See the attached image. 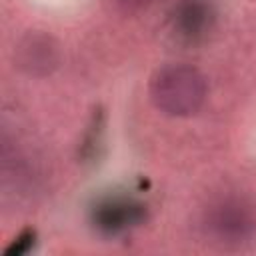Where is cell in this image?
Masks as SVG:
<instances>
[{
    "instance_id": "obj_1",
    "label": "cell",
    "mask_w": 256,
    "mask_h": 256,
    "mask_svg": "<svg viewBox=\"0 0 256 256\" xmlns=\"http://www.w3.org/2000/svg\"><path fill=\"white\" fill-rule=\"evenodd\" d=\"M150 98L168 116L196 114L206 98V78L194 66H164L150 80Z\"/></svg>"
},
{
    "instance_id": "obj_2",
    "label": "cell",
    "mask_w": 256,
    "mask_h": 256,
    "mask_svg": "<svg viewBox=\"0 0 256 256\" xmlns=\"http://www.w3.org/2000/svg\"><path fill=\"white\" fill-rule=\"evenodd\" d=\"M16 66L28 76L44 78L52 74L60 64V46L54 36L34 30L24 34L14 48Z\"/></svg>"
},
{
    "instance_id": "obj_3",
    "label": "cell",
    "mask_w": 256,
    "mask_h": 256,
    "mask_svg": "<svg viewBox=\"0 0 256 256\" xmlns=\"http://www.w3.org/2000/svg\"><path fill=\"white\" fill-rule=\"evenodd\" d=\"M206 226L208 232L216 236L220 242H242L250 236L254 220L244 206L236 202H224L210 210Z\"/></svg>"
},
{
    "instance_id": "obj_4",
    "label": "cell",
    "mask_w": 256,
    "mask_h": 256,
    "mask_svg": "<svg viewBox=\"0 0 256 256\" xmlns=\"http://www.w3.org/2000/svg\"><path fill=\"white\" fill-rule=\"evenodd\" d=\"M94 226L104 234H118L142 220V206L124 198H106L92 210Z\"/></svg>"
},
{
    "instance_id": "obj_5",
    "label": "cell",
    "mask_w": 256,
    "mask_h": 256,
    "mask_svg": "<svg viewBox=\"0 0 256 256\" xmlns=\"http://www.w3.org/2000/svg\"><path fill=\"white\" fill-rule=\"evenodd\" d=\"M212 22V10L206 0H182L174 14V26L186 40H198Z\"/></svg>"
},
{
    "instance_id": "obj_6",
    "label": "cell",
    "mask_w": 256,
    "mask_h": 256,
    "mask_svg": "<svg viewBox=\"0 0 256 256\" xmlns=\"http://www.w3.org/2000/svg\"><path fill=\"white\" fill-rule=\"evenodd\" d=\"M110 2L122 14H136V12H140L142 8H146L150 4V0H110Z\"/></svg>"
}]
</instances>
